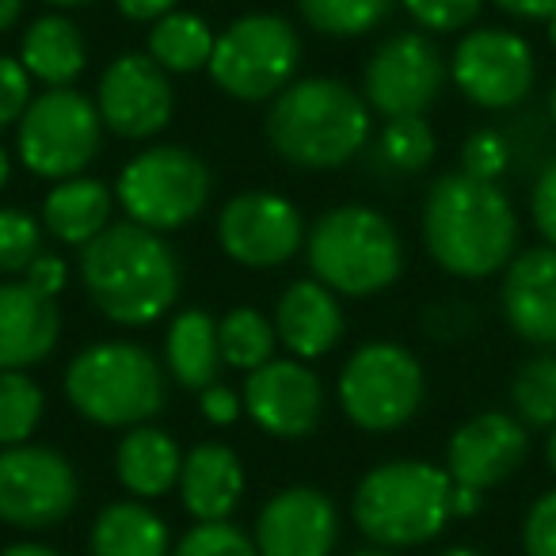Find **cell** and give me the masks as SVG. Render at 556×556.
Returning a JSON list of instances; mask_svg holds the SVG:
<instances>
[{
  "label": "cell",
  "instance_id": "1",
  "mask_svg": "<svg viewBox=\"0 0 556 556\" xmlns=\"http://www.w3.org/2000/svg\"><path fill=\"white\" fill-rule=\"evenodd\" d=\"M427 255L454 278H492L518 255V214L507 191L488 179H472L462 168L431 184L424 199Z\"/></svg>",
  "mask_w": 556,
  "mask_h": 556
},
{
  "label": "cell",
  "instance_id": "2",
  "mask_svg": "<svg viewBox=\"0 0 556 556\" xmlns=\"http://www.w3.org/2000/svg\"><path fill=\"white\" fill-rule=\"evenodd\" d=\"M85 294L123 328L153 325L179 298V260L161 232L138 222L108 225L80 248Z\"/></svg>",
  "mask_w": 556,
  "mask_h": 556
},
{
  "label": "cell",
  "instance_id": "3",
  "mask_svg": "<svg viewBox=\"0 0 556 556\" xmlns=\"http://www.w3.org/2000/svg\"><path fill=\"white\" fill-rule=\"evenodd\" d=\"M370 138V103L336 77H302L275 96L267 141L298 168H340Z\"/></svg>",
  "mask_w": 556,
  "mask_h": 556
},
{
  "label": "cell",
  "instance_id": "4",
  "mask_svg": "<svg viewBox=\"0 0 556 556\" xmlns=\"http://www.w3.org/2000/svg\"><path fill=\"white\" fill-rule=\"evenodd\" d=\"M454 480L446 469L419 457H401L370 469L355 488L351 518L378 548H416L434 541L450 515Z\"/></svg>",
  "mask_w": 556,
  "mask_h": 556
},
{
  "label": "cell",
  "instance_id": "5",
  "mask_svg": "<svg viewBox=\"0 0 556 556\" xmlns=\"http://www.w3.org/2000/svg\"><path fill=\"white\" fill-rule=\"evenodd\" d=\"M305 252L317 282L348 298L381 294L404 270V244L396 225L381 210L358 202L320 214Z\"/></svg>",
  "mask_w": 556,
  "mask_h": 556
},
{
  "label": "cell",
  "instance_id": "6",
  "mask_svg": "<svg viewBox=\"0 0 556 556\" xmlns=\"http://www.w3.org/2000/svg\"><path fill=\"white\" fill-rule=\"evenodd\" d=\"M65 396L100 427H141L164 408V374L138 343H92L65 370Z\"/></svg>",
  "mask_w": 556,
  "mask_h": 556
},
{
  "label": "cell",
  "instance_id": "7",
  "mask_svg": "<svg viewBox=\"0 0 556 556\" xmlns=\"http://www.w3.org/2000/svg\"><path fill=\"white\" fill-rule=\"evenodd\" d=\"M302 65V35L290 20L275 12H252L240 16L217 35L210 77L225 96L244 103H263L294 85Z\"/></svg>",
  "mask_w": 556,
  "mask_h": 556
},
{
  "label": "cell",
  "instance_id": "8",
  "mask_svg": "<svg viewBox=\"0 0 556 556\" xmlns=\"http://www.w3.org/2000/svg\"><path fill=\"white\" fill-rule=\"evenodd\" d=\"M424 363L401 343H363L340 374V404L358 431H396L424 408Z\"/></svg>",
  "mask_w": 556,
  "mask_h": 556
},
{
  "label": "cell",
  "instance_id": "9",
  "mask_svg": "<svg viewBox=\"0 0 556 556\" xmlns=\"http://www.w3.org/2000/svg\"><path fill=\"white\" fill-rule=\"evenodd\" d=\"M210 168L184 146H153L118 176V206L153 232L184 229L206 210Z\"/></svg>",
  "mask_w": 556,
  "mask_h": 556
},
{
  "label": "cell",
  "instance_id": "10",
  "mask_svg": "<svg viewBox=\"0 0 556 556\" xmlns=\"http://www.w3.org/2000/svg\"><path fill=\"white\" fill-rule=\"evenodd\" d=\"M103 118L77 88H50L35 96L16 126V153L42 179H73L100 153Z\"/></svg>",
  "mask_w": 556,
  "mask_h": 556
},
{
  "label": "cell",
  "instance_id": "11",
  "mask_svg": "<svg viewBox=\"0 0 556 556\" xmlns=\"http://www.w3.org/2000/svg\"><path fill=\"white\" fill-rule=\"evenodd\" d=\"M454 88L480 111H515L538 85V54L510 27H472L450 58Z\"/></svg>",
  "mask_w": 556,
  "mask_h": 556
},
{
  "label": "cell",
  "instance_id": "12",
  "mask_svg": "<svg viewBox=\"0 0 556 556\" xmlns=\"http://www.w3.org/2000/svg\"><path fill=\"white\" fill-rule=\"evenodd\" d=\"M80 480L70 457L50 446H9L0 454V522L50 530L77 507Z\"/></svg>",
  "mask_w": 556,
  "mask_h": 556
},
{
  "label": "cell",
  "instance_id": "13",
  "mask_svg": "<svg viewBox=\"0 0 556 556\" xmlns=\"http://www.w3.org/2000/svg\"><path fill=\"white\" fill-rule=\"evenodd\" d=\"M446 58L424 31L389 35L363 73V100L386 118L427 115L446 85Z\"/></svg>",
  "mask_w": 556,
  "mask_h": 556
},
{
  "label": "cell",
  "instance_id": "14",
  "mask_svg": "<svg viewBox=\"0 0 556 556\" xmlns=\"http://www.w3.org/2000/svg\"><path fill=\"white\" fill-rule=\"evenodd\" d=\"M96 111L118 138H153L172 123V111H176L168 73L149 54H118L100 77Z\"/></svg>",
  "mask_w": 556,
  "mask_h": 556
},
{
  "label": "cell",
  "instance_id": "15",
  "mask_svg": "<svg viewBox=\"0 0 556 556\" xmlns=\"http://www.w3.org/2000/svg\"><path fill=\"white\" fill-rule=\"evenodd\" d=\"M217 240L225 255L244 267H278L302 248V210L282 194L244 191L225 202Z\"/></svg>",
  "mask_w": 556,
  "mask_h": 556
},
{
  "label": "cell",
  "instance_id": "16",
  "mask_svg": "<svg viewBox=\"0 0 556 556\" xmlns=\"http://www.w3.org/2000/svg\"><path fill=\"white\" fill-rule=\"evenodd\" d=\"M244 412L275 439H305L325 416V386L298 358H270L248 374Z\"/></svg>",
  "mask_w": 556,
  "mask_h": 556
},
{
  "label": "cell",
  "instance_id": "17",
  "mask_svg": "<svg viewBox=\"0 0 556 556\" xmlns=\"http://www.w3.org/2000/svg\"><path fill=\"white\" fill-rule=\"evenodd\" d=\"M530 457V427L515 412H480L446 442V472L454 484L488 488L510 480Z\"/></svg>",
  "mask_w": 556,
  "mask_h": 556
},
{
  "label": "cell",
  "instance_id": "18",
  "mask_svg": "<svg viewBox=\"0 0 556 556\" xmlns=\"http://www.w3.org/2000/svg\"><path fill=\"white\" fill-rule=\"evenodd\" d=\"M340 541L336 503L320 488L294 484L263 503L255 518L260 556H332Z\"/></svg>",
  "mask_w": 556,
  "mask_h": 556
},
{
  "label": "cell",
  "instance_id": "19",
  "mask_svg": "<svg viewBox=\"0 0 556 556\" xmlns=\"http://www.w3.org/2000/svg\"><path fill=\"white\" fill-rule=\"evenodd\" d=\"M500 309L507 328L533 351H556V248H522L503 270Z\"/></svg>",
  "mask_w": 556,
  "mask_h": 556
},
{
  "label": "cell",
  "instance_id": "20",
  "mask_svg": "<svg viewBox=\"0 0 556 556\" xmlns=\"http://www.w3.org/2000/svg\"><path fill=\"white\" fill-rule=\"evenodd\" d=\"M62 313L27 282H0V370H24L54 351Z\"/></svg>",
  "mask_w": 556,
  "mask_h": 556
},
{
  "label": "cell",
  "instance_id": "21",
  "mask_svg": "<svg viewBox=\"0 0 556 556\" xmlns=\"http://www.w3.org/2000/svg\"><path fill=\"white\" fill-rule=\"evenodd\" d=\"M275 332L278 343L302 363L328 355L343 336V309L336 302V290L317 278L294 282L275 309Z\"/></svg>",
  "mask_w": 556,
  "mask_h": 556
},
{
  "label": "cell",
  "instance_id": "22",
  "mask_svg": "<svg viewBox=\"0 0 556 556\" xmlns=\"http://www.w3.org/2000/svg\"><path fill=\"white\" fill-rule=\"evenodd\" d=\"M179 495L184 507L199 522H229L232 510L244 500V469L240 457L222 442H199L184 457L179 472Z\"/></svg>",
  "mask_w": 556,
  "mask_h": 556
},
{
  "label": "cell",
  "instance_id": "23",
  "mask_svg": "<svg viewBox=\"0 0 556 556\" xmlns=\"http://www.w3.org/2000/svg\"><path fill=\"white\" fill-rule=\"evenodd\" d=\"M115 472H118V484L130 495H138V500H161V495H168L179 484L184 457H179V446L172 442V434L141 424L130 427L123 434V442H118Z\"/></svg>",
  "mask_w": 556,
  "mask_h": 556
},
{
  "label": "cell",
  "instance_id": "24",
  "mask_svg": "<svg viewBox=\"0 0 556 556\" xmlns=\"http://www.w3.org/2000/svg\"><path fill=\"white\" fill-rule=\"evenodd\" d=\"M111 210H115V194H111V187L103 179H58V187L42 202V225L62 244L85 248L111 225Z\"/></svg>",
  "mask_w": 556,
  "mask_h": 556
},
{
  "label": "cell",
  "instance_id": "25",
  "mask_svg": "<svg viewBox=\"0 0 556 556\" xmlns=\"http://www.w3.org/2000/svg\"><path fill=\"white\" fill-rule=\"evenodd\" d=\"M20 62L35 80L50 88H70L73 80L85 73L88 47L80 27L70 16H42L27 27L24 42H20Z\"/></svg>",
  "mask_w": 556,
  "mask_h": 556
},
{
  "label": "cell",
  "instance_id": "26",
  "mask_svg": "<svg viewBox=\"0 0 556 556\" xmlns=\"http://www.w3.org/2000/svg\"><path fill=\"white\" fill-rule=\"evenodd\" d=\"M88 548L92 556H172V533L146 503L123 500L96 515Z\"/></svg>",
  "mask_w": 556,
  "mask_h": 556
},
{
  "label": "cell",
  "instance_id": "27",
  "mask_svg": "<svg viewBox=\"0 0 556 556\" xmlns=\"http://www.w3.org/2000/svg\"><path fill=\"white\" fill-rule=\"evenodd\" d=\"M164 355H168L172 378L184 389H206L214 386L217 366H222V343H217V325L210 313L187 309L168 325V340H164Z\"/></svg>",
  "mask_w": 556,
  "mask_h": 556
},
{
  "label": "cell",
  "instance_id": "28",
  "mask_svg": "<svg viewBox=\"0 0 556 556\" xmlns=\"http://www.w3.org/2000/svg\"><path fill=\"white\" fill-rule=\"evenodd\" d=\"M214 42L217 35L210 31V24L202 16H194V12H168L149 31V58L164 73H199L214 58Z\"/></svg>",
  "mask_w": 556,
  "mask_h": 556
},
{
  "label": "cell",
  "instance_id": "29",
  "mask_svg": "<svg viewBox=\"0 0 556 556\" xmlns=\"http://www.w3.org/2000/svg\"><path fill=\"white\" fill-rule=\"evenodd\" d=\"M510 408L530 431L556 427V351H538L510 378Z\"/></svg>",
  "mask_w": 556,
  "mask_h": 556
},
{
  "label": "cell",
  "instance_id": "30",
  "mask_svg": "<svg viewBox=\"0 0 556 556\" xmlns=\"http://www.w3.org/2000/svg\"><path fill=\"white\" fill-rule=\"evenodd\" d=\"M217 343H222V363H229L232 370H260L263 363L275 358L278 332L260 309L240 305L229 317L217 325Z\"/></svg>",
  "mask_w": 556,
  "mask_h": 556
},
{
  "label": "cell",
  "instance_id": "31",
  "mask_svg": "<svg viewBox=\"0 0 556 556\" xmlns=\"http://www.w3.org/2000/svg\"><path fill=\"white\" fill-rule=\"evenodd\" d=\"M393 4L401 0H298V12L328 39H355L386 24Z\"/></svg>",
  "mask_w": 556,
  "mask_h": 556
},
{
  "label": "cell",
  "instance_id": "32",
  "mask_svg": "<svg viewBox=\"0 0 556 556\" xmlns=\"http://www.w3.org/2000/svg\"><path fill=\"white\" fill-rule=\"evenodd\" d=\"M42 419V389L24 370H0V446H24Z\"/></svg>",
  "mask_w": 556,
  "mask_h": 556
},
{
  "label": "cell",
  "instance_id": "33",
  "mask_svg": "<svg viewBox=\"0 0 556 556\" xmlns=\"http://www.w3.org/2000/svg\"><path fill=\"white\" fill-rule=\"evenodd\" d=\"M378 153L389 168L404 172V176H416L439 153V138H434L431 123L424 115H408V118H389L386 130H381Z\"/></svg>",
  "mask_w": 556,
  "mask_h": 556
},
{
  "label": "cell",
  "instance_id": "34",
  "mask_svg": "<svg viewBox=\"0 0 556 556\" xmlns=\"http://www.w3.org/2000/svg\"><path fill=\"white\" fill-rule=\"evenodd\" d=\"M42 255V229L27 210H0V275H20Z\"/></svg>",
  "mask_w": 556,
  "mask_h": 556
},
{
  "label": "cell",
  "instance_id": "35",
  "mask_svg": "<svg viewBox=\"0 0 556 556\" xmlns=\"http://www.w3.org/2000/svg\"><path fill=\"white\" fill-rule=\"evenodd\" d=\"M172 556H260V548L232 522H199L179 538Z\"/></svg>",
  "mask_w": 556,
  "mask_h": 556
},
{
  "label": "cell",
  "instance_id": "36",
  "mask_svg": "<svg viewBox=\"0 0 556 556\" xmlns=\"http://www.w3.org/2000/svg\"><path fill=\"white\" fill-rule=\"evenodd\" d=\"M412 24L427 35H454L477 24L484 0H401Z\"/></svg>",
  "mask_w": 556,
  "mask_h": 556
},
{
  "label": "cell",
  "instance_id": "37",
  "mask_svg": "<svg viewBox=\"0 0 556 556\" xmlns=\"http://www.w3.org/2000/svg\"><path fill=\"white\" fill-rule=\"evenodd\" d=\"M510 138L500 130H477L465 138L462 146V172L472 179H488V184H500V176H507L510 168Z\"/></svg>",
  "mask_w": 556,
  "mask_h": 556
},
{
  "label": "cell",
  "instance_id": "38",
  "mask_svg": "<svg viewBox=\"0 0 556 556\" xmlns=\"http://www.w3.org/2000/svg\"><path fill=\"white\" fill-rule=\"evenodd\" d=\"M522 553L556 556V488L541 492L522 518Z\"/></svg>",
  "mask_w": 556,
  "mask_h": 556
},
{
  "label": "cell",
  "instance_id": "39",
  "mask_svg": "<svg viewBox=\"0 0 556 556\" xmlns=\"http://www.w3.org/2000/svg\"><path fill=\"white\" fill-rule=\"evenodd\" d=\"M31 73L16 58H0V130L20 126L24 111L31 108Z\"/></svg>",
  "mask_w": 556,
  "mask_h": 556
},
{
  "label": "cell",
  "instance_id": "40",
  "mask_svg": "<svg viewBox=\"0 0 556 556\" xmlns=\"http://www.w3.org/2000/svg\"><path fill=\"white\" fill-rule=\"evenodd\" d=\"M530 217H533V229H538L541 244L556 248V153L548 156V161L538 168V176H533Z\"/></svg>",
  "mask_w": 556,
  "mask_h": 556
},
{
  "label": "cell",
  "instance_id": "41",
  "mask_svg": "<svg viewBox=\"0 0 556 556\" xmlns=\"http://www.w3.org/2000/svg\"><path fill=\"white\" fill-rule=\"evenodd\" d=\"M240 396L232 393V389H225V386H206L202 389V396H199V412L210 419V424H222V427H229V424H237V416H240Z\"/></svg>",
  "mask_w": 556,
  "mask_h": 556
},
{
  "label": "cell",
  "instance_id": "42",
  "mask_svg": "<svg viewBox=\"0 0 556 556\" xmlns=\"http://www.w3.org/2000/svg\"><path fill=\"white\" fill-rule=\"evenodd\" d=\"M65 278H70V267H65L58 255H39V260L27 267V287H35L39 294H47V298L62 294Z\"/></svg>",
  "mask_w": 556,
  "mask_h": 556
},
{
  "label": "cell",
  "instance_id": "43",
  "mask_svg": "<svg viewBox=\"0 0 556 556\" xmlns=\"http://www.w3.org/2000/svg\"><path fill=\"white\" fill-rule=\"evenodd\" d=\"M495 9L510 20H526V24H545L556 12V0H492Z\"/></svg>",
  "mask_w": 556,
  "mask_h": 556
},
{
  "label": "cell",
  "instance_id": "44",
  "mask_svg": "<svg viewBox=\"0 0 556 556\" xmlns=\"http://www.w3.org/2000/svg\"><path fill=\"white\" fill-rule=\"evenodd\" d=\"M118 12L126 20H138V24H149V20H164L168 12H176L179 0H115Z\"/></svg>",
  "mask_w": 556,
  "mask_h": 556
},
{
  "label": "cell",
  "instance_id": "45",
  "mask_svg": "<svg viewBox=\"0 0 556 556\" xmlns=\"http://www.w3.org/2000/svg\"><path fill=\"white\" fill-rule=\"evenodd\" d=\"M480 507H484V492H480V488L454 484V492H450V515L472 518V515H480Z\"/></svg>",
  "mask_w": 556,
  "mask_h": 556
},
{
  "label": "cell",
  "instance_id": "46",
  "mask_svg": "<svg viewBox=\"0 0 556 556\" xmlns=\"http://www.w3.org/2000/svg\"><path fill=\"white\" fill-rule=\"evenodd\" d=\"M0 556H58V553L47 545H35V541H20V545H9Z\"/></svg>",
  "mask_w": 556,
  "mask_h": 556
},
{
  "label": "cell",
  "instance_id": "47",
  "mask_svg": "<svg viewBox=\"0 0 556 556\" xmlns=\"http://www.w3.org/2000/svg\"><path fill=\"white\" fill-rule=\"evenodd\" d=\"M24 12V0H0V31H9Z\"/></svg>",
  "mask_w": 556,
  "mask_h": 556
},
{
  "label": "cell",
  "instance_id": "48",
  "mask_svg": "<svg viewBox=\"0 0 556 556\" xmlns=\"http://www.w3.org/2000/svg\"><path fill=\"white\" fill-rule=\"evenodd\" d=\"M9 176H12V156H9V149L0 146V191L9 187Z\"/></svg>",
  "mask_w": 556,
  "mask_h": 556
},
{
  "label": "cell",
  "instance_id": "49",
  "mask_svg": "<svg viewBox=\"0 0 556 556\" xmlns=\"http://www.w3.org/2000/svg\"><path fill=\"white\" fill-rule=\"evenodd\" d=\"M545 465H548V472L556 477V427L548 431V439H545Z\"/></svg>",
  "mask_w": 556,
  "mask_h": 556
},
{
  "label": "cell",
  "instance_id": "50",
  "mask_svg": "<svg viewBox=\"0 0 556 556\" xmlns=\"http://www.w3.org/2000/svg\"><path fill=\"white\" fill-rule=\"evenodd\" d=\"M545 115H548V123L556 126V77H553V85H548V92H545Z\"/></svg>",
  "mask_w": 556,
  "mask_h": 556
},
{
  "label": "cell",
  "instance_id": "51",
  "mask_svg": "<svg viewBox=\"0 0 556 556\" xmlns=\"http://www.w3.org/2000/svg\"><path fill=\"white\" fill-rule=\"evenodd\" d=\"M439 556H484V553H477V548H469V545H454V548H446V553H439Z\"/></svg>",
  "mask_w": 556,
  "mask_h": 556
},
{
  "label": "cell",
  "instance_id": "52",
  "mask_svg": "<svg viewBox=\"0 0 556 556\" xmlns=\"http://www.w3.org/2000/svg\"><path fill=\"white\" fill-rule=\"evenodd\" d=\"M545 35H548V47L556 50V12H553V16L545 20Z\"/></svg>",
  "mask_w": 556,
  "mask_h": 556
},
{
  "label": "cell",
  "instance_id": "53",
  "mask_svg": "<svg viewBox=\"0 0 556 556\" xmlns=\"http://www.w3.org/2000/svg\"><path fill=\"white\" fill-rule=\"evenodd\" d=\"M47 4H54V9H80L88 0H47Z\"/></svg>",
  "mask_w": 556,
  "mask_h": 556
},
{
  "label": "cell",
  "instance_id": "54",
  "mask_svg": "<svg viewBox=\"0 0 556 556\" xmlns=\"http://www.w3.org/2000/svg\"><path fill=\"white\" fill-rule=\"evenodd\" d=\"M351 556H393L389 548H366V553H351Z\"/></svg>",
  "mask_w": 556,
  "mask_h": 556
}]
</instances>
